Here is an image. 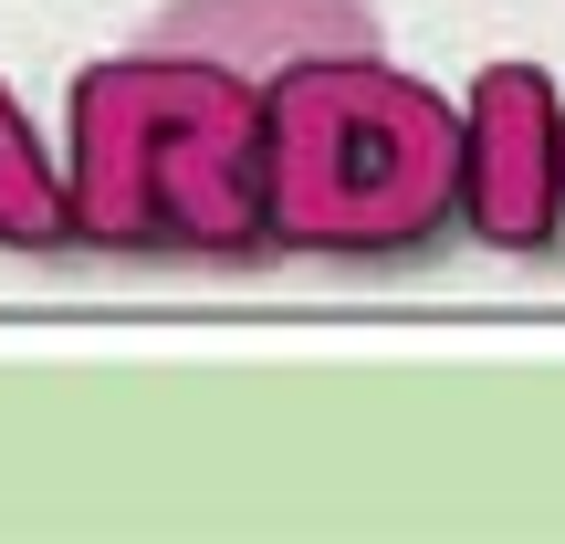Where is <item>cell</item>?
<instances>
[{
	"mask_svg": "<svg viewBox=\"0 0 565 544\" xmlns=\"http://www.w3.org/2000/svg\"><path fill=\"white\" fill-rule=\"evenodd\" d=\"M74 242L95 252H179V263H263V84L210 53H126L74 74Z\"/></svg>",
	"mask_w": 565,
	"mask_h": 544,
	"instance_id": "obj_1",
	"label": "cell"
},
{
	"mask_svg": "<svg viewBox=\"0 0 565 544\" xmlns=\"http://www.w3.org/2000/svg\"><path fill=\"white\" fill-rule=\"evenodd\" d=\"M273 252L398 263L461 221V105L377 53H315L263 84Z\"/></svg>",
	"mask_w": 565,
	"mask_h": 544,
	"instance_id": "obj_2",
	"label": "cell"
},
{
	"mask_svg": "<svg viewBox=\"0 0 565 544\" xmlns=\"http://www.w3.org/2000/svg\"><path fill=\"white\" fill-rule=\"evenodd\" d=\"M461 221L492 252H545L565 231V95L545 63H492L461 105Z\"/></svg>",
	"mask_w": 565,
	"mask_h": 544,
	"instance_id": "obj_3",
	"label": "cell"
},
{
	"mask_svg": "<svg viewBox=\"0 0 565 544\" xmlns=\"http://www.w3.org/2000/svg\"><path fill=\"white\" fill-rule=\"evenodd\" d=\"M137 42H158V53H210V63H231V74L273 84V74H294V63H315V53H377V11H366V0H179V11H158Z\"/></svg>",
	"mask_w": 565,
	"mask_h": 544,
	"instance_id": "obj_4",
	"label": "cell"
},
{
	"mask_svg": "<svg viewBox=\"0 0 565 544\" xmlns=\"http://www.w3.org/2000/svg\"><path fill=\"white\" fill-rule=\"evenodd\" d=\"M0 242L11 252L74 242V200H63V179H53V158H42V137H32L11 84H0Z\"/></svg>",
	"mask_w": 565,
	"mask_h": 544,
	"instance_id": "obj_5",
	"label": "cell"
}]
</instances>
